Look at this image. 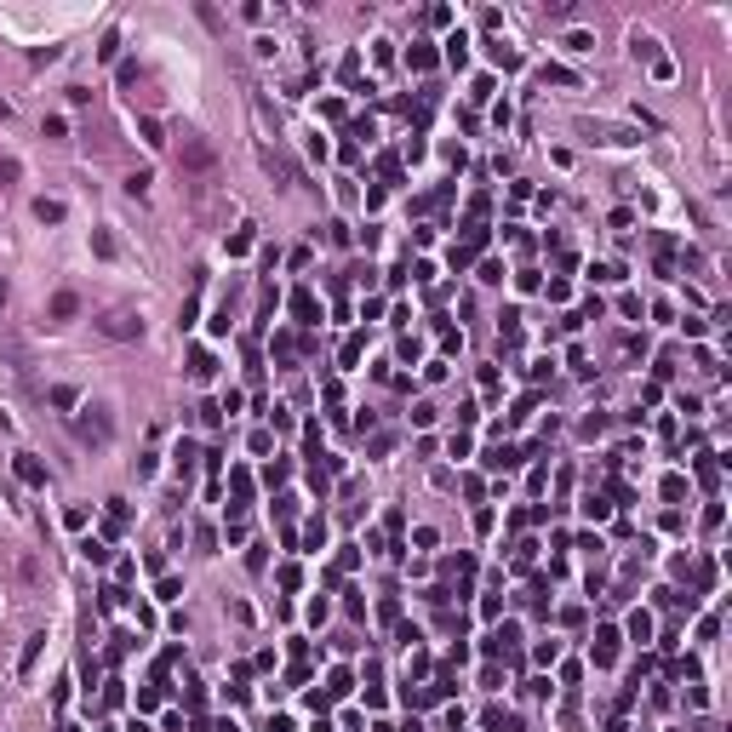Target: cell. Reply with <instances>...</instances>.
<instances>
[{"instance_id":"cell-1","label":"cell","mask_w":732,"mask_h":732,"mask_svg":"<svg viewBox=\"0 0 732 732\" xmlns=\"http://www.w3.org/2000/svg\"><path fill=\"white\" fill-rule=\"evenodd\" d=\"M75 435H80L86 447H109V435H115V418H109L103 406H80V418H75Z\"/></svg>"},{"instance_id":"cell-2","label":"cell","mask_w":732,"mask_h":732,"mask_svg":"<svg viewBox=\"0 0 732 732\" xmlns=\"http://www.w3.org/2000/svg\"><path fill=\"white\" fill-rule=\"evenodd\" d=\"M98 332H103V338H120V343H132V338H143V315H138V309H109V315L98 321Z\"/></svg>"},{"instance_id":"cell-3","label":"cell","mask_w":732,"mask_h":732,"mask_svg":"<svg viewBox=\"0 0 732 732\" xmlns=\"http://www.w3.org/2000/svg\"><path fill=\"white\" fill-rule=\"evenodd\" d=\"M178 160H184L189 172H212V166H218V149H212L206 138H184V149H178Z\"/></svg>"},{"instance_id":"cell-4","label":"cell","mask_w":732,"mask_h":732,"mask_svg":"<svg viewBox=\"0 0 732 732\" xmlns=\"http://www.w3.org/2000/svg\"><path fill=\"white\" fill-rule=\"evenodd\" d=\"M515 641H521V629H515V624H498V629L481 641V653H487V658H503V653H515Z\"/></svg>"},{"instance_id":"cell-5","label":"cell","mask_w":732,"mask_h":732,"mask_svg":"<svg viewBox=\"0 0 732 732\" xmlns=\"http://www.w3.org/2000/svg\"><path fill=\"white\" fill-rule=\"evenodd\" d=\"M589 653H595V669H607L618 658V629H595V647Z\"/></svg>"},{"instance_id":"cell-6","label":"cell","mask_w":732,"mask_h":732,"mask_svg":"<svg viewBox=\"0 0 732 732\" xmlns=\"http://www.w3.org/2000/svg\"><path fill=\"white\" fill-rule=\"evenodd\" d=\"M521 458H527L521 447H509V441H498V447H492V452H487L481 463H487V469H515V463H521Z\"/></svg>"},{"instance_id":"cell-7","label":"cell","mask_w":732,"mask_h":732,"mask_svg":"<svg viewBox=\"0 0 732 732\" xmlns=\"http://www.w3.org/2000/svg\"><path fill=\"white\" fill-rule=\"evenodd\" d=\"M292 315L304 321V326H321V304H315V292H292Z\"/></svg>"},{"instance_id":"cell-8","label":"cell","mask_w":732,"mask_h":732,"mask_svg":"<svg viewBox=\"0 0 732 732\" xmlns=\"http://www.w3.org/2000/svg\"><path fill=\"white\" fill-rule=\"evenodd\" d=\"M18 481H23V487H46V463L29 458V452H18Z\"/></svg>"},{"instance_id":"cell-9","label":"cell","mask_w":732,"mask_h":732,"mask_svg":"<svg viewBox=\"0 0 732 732\" xmlns=\"http://www.w3.org/2000/svg\"><path fill=\"white\" fill-rule=\"evenodd\" d=\"M120 532H126V503H120V498H109V509H103V544H109V538H120Z\"/></svg>"},{"instance_id":"cell-10","label":"cell","mask_w":732,"mask_h":732,"mask_svg":"<svg viewBox=\"0 0 732 732\" xmlns=\"http://www.w3.org/2000/svg\"><path fill=\"white\" fill-rule=\"evenodd\" d=\"M195 458H200V452H195V441H178V452H172V469H178V481H189V475H195Z\"/></svg>"},{"instance_id":"cell-11","label":"cell","mask_w":732,"mask_h":732,"mask_svg":"<svg viewBox=\"0 0 732 732\" xmlns=\"http://www.w3.org/2000/svg\"><path fill=\"white\" fill-rule=\"evenodd\" d=\"M349 686H355V675H349V669H332L321 693H326V704H332V698H349Z\"/></svg>"},{"instance_id":"cell-12","label":"cell","mask_w":732,"mask_h":732,"mask_svg":"<svg viewBox=\"0 0 732 732\" xmlns=\"http://www.w3.org/2000/svg\"><path fill=\"white\" fill-rule=\"evenodd\" d=\"M212 372H218V361H212L206 349H195V355H189V378H195V383H212Z\"/></svg>"},{"instance_id":"cell-13","label":"cell","mask_w":732,"mask_h":732,"mask_svg":"<svg viewBox=\"0 0 732 732\" xmlns=\"http://www.w3.org/2000/svg\"><path fill=\"white\" fill-rule=\"evenodd\" d=\"M229 492H235V509L252 503V475H246V469H235V475H229Z\"/></svg>"},{"instance_id":"cell-14","label":"cell","mask_w":732,"mask_h":732,"mask_svg":"<svg viewBox=\"0 0 732 732\" xmlns=\"http://www.w3.org/2000/svg\"><path fill=\"white\" fill-rule=\"evenodd\" d=\"M80 555H86L92 567H109V544H103V538H80Z\"/></svg>"},{"instance_id":"cell-15","label":"cell","mask_w":732,"mask_h":732,"mask_svg":"<svg viewBox=\"0 0 732 732\" xmlns=\"http://www.w3.org/2000/svg\"><path fill=\"white\" fill-rule=\"evenodd\" d=\"M75 309H80L75 292H58V297H52V321H75Z\"/></svg>"},{"instance_id":"cell-16","label":"cell","mask_w":732,"mask_h":732,"mask_svg":"<svg viewBox=\"0 0 732 732\" xmlns=\"http://www.w3.org/2000/svg\"><path fill=\"white\" fill-rule=\"evenodd\" d=\"M304 549H309V555L326 549V521H309V527H304Z\"/></svg>"},{"instance_id":"cell-17","label":"cell","mask_w":732,"mask_h":732,"mask_svg":"<svg viewBox=\"0 0 732 732\" xmlns=\"http://www.w3.org/2000/svg\"><path fill=\"white\" fill-rule=\"evenodd\" d=\"M487 52H492V63H498V69H521V52H509V46H503V40H492V46H487Z\"/></svg>"},{"instance_id":"cell-18","label":"cell","mask_w":732,"mask_h":732,"mask_svg":"<svg viewBox=\"0 0 732 732\" xmlns=\"http://www.w3.org/2000/svg\"><path fill=\"white\" fill-rule=\"evenodd\" d=\"M138 132H143V143H149V149H160V143H166V132H160V120H155V115H143V120H138Z\"/></svg>"},{"instance_id":"cell-19","label":"cell","mask_w":732,"mask_h":732,"mask_svg":"<svg viewBox=\"0 0 732 732\" xmlns=\"http://www.w3.org/2000/svg\"><path fill=\"white\" fill-rule=\"evenodd\" d=\"M52 406H58V412H75V406H80V390H69V383H58V390H52Z\"/></svg>"},{"instance_id":"cell-20","label":"cell","mask_w":732,"mask_h":732,"mask_svg":"<svg viewBox=\"0 0 732 732\" xmlns=\"http://www.w3.org/2000/svg\"><path fill=\"white\" fill-rule=\"evenodd\" d=\"M34 218L40 224H63V200H34Z\"/></svg>"},{"instance_id":"cell-21","label":"cell","mask_w":732,"mask_h":732,"mask_svg":"<svg viewBox=\"0 0 732 732\" xmlns=\"http://www.w3.org/2000/svg\"><path fill=\"white\" fill-rule=\"evenodd\" d=\"M92 252H98V257H115V252H120V240H115L109 229H92Z\"/></svg>"},{"instance_id":"cell-22","label":"cell","mask_w":732,"mask_h":732,"mask_svg":"<svg viewBox=\"0 0 732 732\" xmlns=\"http://www.w3.org/2000/svg\"><path fill=\"white\" fill-rule=\"evenodd\" d=\"M561 46H567V52H595V34H589V29H572Z\"/></svg>"},{"instance_id":"cell-23","label":"cell","mask_w":732,"mask_h":732,"mask_svg":"<svg viewBox=\"0 0 732 732\" xmlns=\"http://www.w3.org/2000/svg\"><path fill=\"white\" fill-rule=\"evenodd\" d=\"M589 281H601V286H612V281H624V269H618V264H589Z\"/></svg>"},{"instance_id":"cell-24","label":"cell","mask_w":732,"mask_h":732,"mask_svg":"<svg viewBox=\"0 0 732 732\" xmlns=\"http://www.w3.org/2000/svg\"><path fill=\"white\" fill-rule=\"evenodd\" d=\"M447 63H452V69H463V63H469V46H463V34H452V40H447Z\"/></svg>"},{"instance_id":"cell-25","label":"cell","mask_w":732,"mask_h":732,"mask_svg":"<svg viewBox=\"0 0 732 732\" xmlns=\"http://www.w3.org/2000/svg\"><path fill=\"white\" fill-rule=\"evenodd\" d=\"M584 515H589V521H607V515H612V503H607V498H595V492H589V498H584Z\"/></svg>"},{"instance_id":"cell-26","label":"cell","mask_w":732,"mask_h":732,"mask_svg":"<svg viewBox=\"0 0 732 732\" xmlns=\"http://www.w3.org/2000/svg\"><path fill=\"white\" fill-rule=\"evenodd\" d=\"M629 635H635V641H653V618H647V612H629Z\"/></svg>"},{"instance_id":"cell-27","label":"cell","mask_w":732,"mask_h":732,"mask_svg":"<svg viewBox=\"0 0 732 732\" xmlns=\"http://www.w3.org/2000/svg\"><path fill=\"white\" fill-rule=\"evenodd\" d=\"M544 80H555V86H578V75L561 69V63H544Z\"/></svg>"},{"instance_id":"cell-28","label":"cell","mask_w":732,"mask_h":732,"mask_svg":"<svg viewBox=\"0 0 732 732\" xmlns=\"http://www.w3.org/2000/svg\"><path fill=\"white\" fill-rule=\"evenodd\" d=\"M126 704V686L120 681H103V709H120Z\"/></svg>"},{"instance_id":"cell-29","label":"cell","mask_w":732,"mask_h":732,"mask_svg":"<svg viewBox=\"0 0 732 732\" xmlns=\"http://www.w3.org/2000/svg\"><path fill=\"white\" fill-rule=\"evenodd\" d=\"M378 178H383V189H390V184L401 178V160H395V155H383V160H378Z\"/></svg>"},{"instance_id":"cell-30","label":"cell","mask_w":732,"mask_h":732,"mask_svg":"<svg viewBox=\"0 0 732 732\" xmlns=\"http://www.w3.org/2000/svg\"><path fill=\"white\" fill-rule=\"evenodd\" d=\"M361 349H366V332H355L349 343H343V366H355V361H361Z\"/></svg>"},{"instance_id":"cell-31","label":"cell","mask_w":732,"mask_h":732,"mask_svg":"<svg viewBox=\"0 0 732 732\" xmlns=\"http://www.w3.org/2000/svg\"><path fill=\"white\" fill-rule=\"evenodd\" d=\"M224 246H229V257H240V252H252V229H235V235H229Z\"/></svg>"},{"instance_id":"cell-32","label":"cell","mask_w":732,"mask_h":732,"mask_svg":"<svg viewBox=\"0 0 732 732\" xmlns=\"http://www.w3.org/2000/svg\"><path fill=\"white\" fill-rule=\"evenodd\" d=\"M286 475H292V463H286V458H275V463H269V469H264V481H269V487H281V481H286Z\"/></svg>"},{"instance_id":"cell-33","label":"cell","mask_w":732,"mask_h":732,"mask_svg":"<svg viewBox=\"0 0 732 732\" xmlns=\"http://www.w3.org/2000/svg\"><path fill=\"white\" fill-rule=\"evenodd\" d=\"M378 618H383V624H395V618H401V601H395V595H383V601H378Z\"/></svg>"},{"instance_id":"cell-34","label":"cell","mask_w":732,"mask_h":732,"mask_svg":"<svg viewBox=\"0 0 732 732\" xmlns=\"http://www.w3.org/2000/svg\"><path fill=\"white\" fill-rule=\"evenodd\" d=\"M635 58H653V63H658V40H653V34H635Z\"/></svg>"},{"instance_id":"cell-35","label":"cell","mask_w":732,"mask_h":732,"mask_svg":"<svg viewBox=\"0 0 732 732\" xmlns=\"http://www.w3.org/2000/svg\"><path fill=\"white\" fill-rule=\"evenodd\" d=\"M664 498L681 503V498H686V481H681V475H664Z\"/></svg>"},{"instance_id":"cell-36","label":"cell","mask_w":732,"mask_h":732,"mask_svg":"<svg viewBox=\"0 0 732 732\" xmlns=\"http://www.w3.org/2000/svg\"><path fill=\"white\" fill-rule=\"evenodd\" d=\"M155 184V172H132V178H126V195H143Z\"/></svg>"},{"instance_id":"cell-37","label":"cell","mask_w":732,"mask_h":732,"mask_svg":"<svg viewBox=\"0 0 732 732\" xmlns=\"http://www.w3.org/2000/svg\"><path fill=\"white\" fill-rule=\"evenodd\" d=\"M40 647H46V635H29V647H23V669H34V658H40Z\"/></svg>"},{"instance_id":"cell-38","label":"cell","mask_w":732,"mask_h":732,"mask_svg":"<svg viewBox=\"0 0 732 732\" xmlns=\"http://www.w3.org/2000/svg\"><path fill=\"white\" fill-rule=\"evenodd\" d=\"M441 349H447V355H458V349H463V332H452V326H441Z\"/></svg>"},{"instance_id":"cell-39","label":"cell","mask_w":732,"mask_h":732,"mask_svg":"<svg viewBox=\"0 0 732 732\" xmlns=\"http://www.w3.org/2000/svg\"><path fill=\"white\" fill-rule=\"evenodd\" d=\"M98 58H103V63H115V58H120V34H103V46H98Z\"/></svg>"},{"instance_id":"cell-40","label":"cell","mask_w":732,"mask_h":732,"mask_svg":"<svg viewBox=\"0 0 732 732\" xmlns=\"http://www.w3.org/2000/svg\"><path fill=\"white\" fill-rule=\"evenodd\" d=\"M304 452H309V458H321V423H309V429H304Z\"/></svg>"},{"instance_id":"cell-41","label":"cell","mask_w":732,"mask_h":732,"mask_svg":"<svg viewBox=\"0 0 732 732\" xmlns=\"http://www.w3.org/2000/svg\"><path fill=\"white\" fill-rule=\"evenodd\" d=\"M297 584H304V572H297V561H286L281 567V589H297Z\"/></svg>"},{"instance_id":"cell-42","label":"cell","mask_w":732,"mask_h":732,"mask_svg":"<svg viewBox=\"0 0 732 732\" xmlns=\"http://www.w3.org/2000/svg\"><path fill=\"white\" fill-rule=\"evenodd\" d=\"M532 658H538V664H555V658H561V647H555V641H538V653H532Z\"/></svg>"},{"instance_id":"cell-43","label":"cell","mask_w":732,"mask_h":732,"mask_svg":"<svg viewBox=\"0 0 732 732\" xmlns=\"http://www.w3.org/2000/svg\"><path fill=\"white\" fill-rule=\"evenodd\" d=\"M206 326H212V338H229V309H218V315H212Z\"/></svg>"},{"instance_id":"cell-44","label":"cell","mask_w":732,"mask_h":732,"mask_svg":"<svg viewBox=\"0 0 732 732\" xmlns=\"http://www.w3.org/2000/svg\"><path fill=\"white\" fill-rule=\"evenodd\" d=\"M412 69H435V52H429V46H412Z\"/></svg>"},{"instance_id":"cell-45","label":"cell","mask_w":732,"mask_h":732,"mask_svg":"<svg viewBox=\"0 0 732 732\" xmlns=\"http://www.w3.org/2000/svg\"><path fill=\"white\" fill-rule=\"evenodd\" d=\"M120 601H126V589H120V584H109V589H103V612H115Z\"/></svg>"},{"instance_id":"cell-46","label":"cell","mask_w":732,"mask_h":732,"mask_svg":"<svg viewBox=\"0 0 732 732\" xmlns=\"http://www.w3.org/2000/svg\"><path fill=\"white\" fill-rule=\"evenodd\" d=\"M184 698H189V709H200V704H206V693H200V681H184Z\"/></svg>"},{"instance_id":"cell-47","label":"cell","mask_w":732,"mask_h":732,"mask_svg":"<svg viewBox=\"0 0 732 732\" xmlns=\"http://www.w3.org/2000/svg\"><path fill=\"white\" fill-rule=\"evenodd\" d=\"M481 281H492V286L503 281V264H498V257H487V264H481Z\"/></svg>"},{"instance_id":"cell-48","label":"cell","mask_w":732,"mask_h":732,"mask_svg":"<svg viewBox=\"0 0 732 732\" xmlns=\"http://www.w3.org/2000/svg\"><path fill=\"white\" fill-rule=\"evenodd\" d=\"M18 178V160H0V184H12Z\"/></svg>"},{"instance_id":"cell-49","label":"cell","mask_w":732,"mask_h":732,"mask_svg":"<svg viewBox=\"0 0 732 732\" xmlns=\"http://www.w3.org/2000/svg\"><path fill=\"white\" fill-rule=\"evenodd\" d=\"M269 732H292V721H286V715H275V721H269Z\"/></svg>"},{"instance_id":"cell-50","label":"cell","mask_w":732,"mask_h":732,"mask_svg":"<svg viewBox=\"0 0 732 732\" xmlns=\"http://www.w3.org/2000/svg\"><path fill=\"white\" fill-rule=\"evenodd\" d=\"M309 732H332V721H326V715H321V721H315V726H309Z\"/></svg>"},{"instance_id":"cell-51","label":"cell","mask_w":732,"mask_h":732,"mask_svg":"<svg viewBox=\"0 0 732 732\" xmlns=\"http://www.w3.org/2000/svg\"><path fill=\"white\" fill-rule=\"evenodd\" d=\"M126 732H149V726H143V721H132V726H126Z\"/></svg>"},{"instance_id":"cell-52","label":"cell","mask_w":732,"mask_h":732,"mask_svg":"<svg viewBox=\"0 0 732 732\" xmlns=\"http://www.w3.org/2000/svg\"><path fill=\"white\" fill-rule=\"evenodd\" d=\"M6 115H12V109H6V98H0V120H6Z\"/></svg>"},{"instance_id":"cell-53","label":"cell","mask_w":732,"mask_h":732,"mask_svg":"<svg viewBox=\"0 0 732 732\" xmlns=\"http://www.w3.org/2000/svg\"><path fill=\"white\" fill-rule=\"evenodd\" d=\"M0 304H6V281H0Z\"/></svg>"},{"instance_id":"cell-54","label":"cell","mask_w":732,"mask_h":732,"mask_svg":"<svg viewBox=\"0 0 732 732\" xmlns=\"http://www.w3.org/2000/svg\"><path fill=\"white\" fill-rule=\"evenodd\" d=\"M63 732H75V726H63Z\"/></svg>"}]
</instances>
